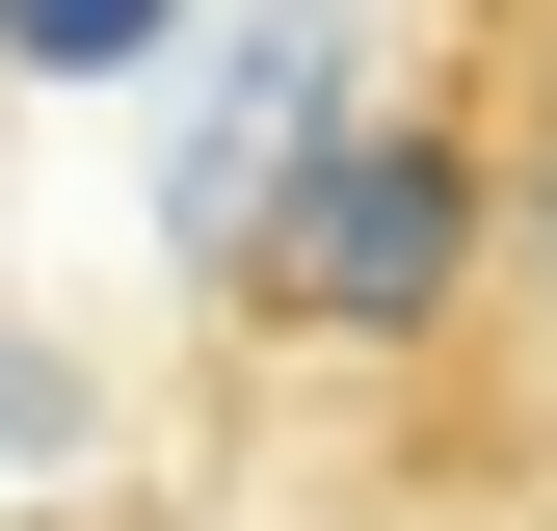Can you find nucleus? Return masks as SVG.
Listing matches in <instances>:
<instances>
[{"mask_svg": "<svg viewBox=\"0 0 557 531\" xmlns=\"http://www.w3.org/2000/svg\"><path fill=\"white\" fill-rule=\"evenodd\" d=\"M478 107H505V319L557 372V27H478Z\"/></svg>", "mask_w": 557, "mask_h": 531, "instance_id": "nucleus-1", "label": "nucleus"}, {"mask_svg": "<svg viewBox=\"0 0 557 531\" xmlns=\"http://www.w3.org/2000/svg\"><path fill=\"white\" fill-rule=\"evenodd\" d=\"M0 27H27V53H133L160 0H0Z\"/></svg>", "mask_w": 557, "mask_h": 531, "instance_id": "nucleus-2", "label": "nucleus"}, {"mask_svg": "<svg viewBox=\"0 0 557 531\" xmlns=\"http://www.w3.org/2000/svg\"><path fill=\"white\" fill-rule=\"evenodd\" d=\"M478 27H557V0H478Z\"/></svg>", "mask_w": 557, "mask_h": 531, "instance_id": "nucleus-3", "label": "nucleus"}]
</instances>
